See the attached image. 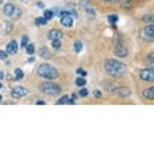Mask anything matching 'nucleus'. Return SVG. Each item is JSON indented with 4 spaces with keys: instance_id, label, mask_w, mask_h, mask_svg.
Here are the masks:
<instances>
[{
    "instance_id": "obj_11",
    "label": "nucleus",
    "mask_w": 154,
    "mask_h": 154,
    "mask_svg": "<svg viewBox=\"0 0 154 154\" xmlns=\"http://www.w3.org/2000/svg\"><path fill=\"white\" fill-rule=\"evenodd\" d=\"M114 93L119 97H129L130 95V90L125 88V87H121V88H114Z\"/></svg>"
},
{
    "instance_id": "obj_19",
    "label": "nucleus",
    "mask_w": 154,
    "mask_h": 154,
    "mask_svg": "<svg viewBox=\"0 0 154 154\" xmlns=\"http://www.w3.org/2000/svg\"><path fill=\"white\" fill-rule=\"evenodd\" d=\"M14 76H16L17 80H21V79L24 77V73H23V70L21 69H16L14 70Z\"/></svg>"
},
{
    "instance_id": "obj_1",
    "label": "nucleus",
    "mask_w": 154,
    "mask_h": 154,
    "mask_svg": "<svg viewBox=\"0 0 154 154\" xmlns=\"http://www.w3.org/2000/svg\"><path fill=\"white\" fill-rule=\"evenodd\" d=\"M105 70L106 73L112 77H119L126 72V66L123 63L118 60H114V59H108L105 62Z\"/></svg>"
},
{
    "instance_id": "obj_14",
    "label": "nucleus",
    "mask_w": 154,
    "mask_h": 154,
    "mask_svg": "<svg viewBox=\"0 0 154 154\" xmlns=\"http://www.w3.org/2000/svg\"><path fill=\"white\" fill-rule=\"evenodd\" d=\"M14 8H16V6H14V4H11V3H7V4H6V6H4L3 11H4V14H6V16H11V14H13V11H14Z\"/></svg>"
},
{
    "instance_id": "obj_38",
    "label": "nucleus",
    "mask_w": 154,
    "mask_h": 154,
    "mask_svg": "<svg viewBox=\"0 0 154 154\" xmlns=\"http://www.w3.org/2000/svg\"><path fill=\"white\" fill-rule=\"evenodd\" d=\"M0 4H2V0H0Z\"/></svg>"
},
{
    "instance_id": "obj_32",
    "label": "nucleus",
    "mask_w": 154,
    "mask_h": 154,
    "mask_svg": "<svg viewBox=\"0 0 154 154\" xmlns=\"http://www.w3.org/2000/svg\"><path fill=\"white\" fill-rule=\"evenodd\" d=\"M87 11L90 13V16H94V10H91L90 7H87Z\"/></svg>"
},
{
    "instance_id": "obj_26",
    "label": "nucleus",
    "mask_w": 154,
    "mask_h": 154,
    "mask_svg": "<svg viewBox=\"0 0 154 154\" xmlns=\"http://www.w3.org/2000/svg\"><path fill=\"white\" fill-rule=\"evenodd\" d=\"M79 95H80V97H87V95H88V91L85 88H81L80 91H79Z\"/></svg>"
},
{
    "instance_id": "obj_10",
    "label": "nucleus",
    "mask_w": 154,
    "mask_h": 154,
    "mask_svg": "<svg viewBox=\"0 0 154 154\" xmlns=\"http://www.w3.org/2000/svg\"><path fill=\"white\" fill-rule=\"evenodd\" d=\"M74 95L73 97H69V95H63V97L62 98H59V100H57V105H63V104H74Z\"/></svg>"
},
{
    "instance_id": "obj_29",
    "label": "nucleus",
    "mask_w": 154,
    "mask_h": 154,
    "mask_svg": "<svg viewBox=\"0 0 154 154\" xmlns=\"http://www.w3.org/2000/svg\"><path fill=\"white\" fill-rule=\"evenodd\" d=\"M143 20H144V21H150V23H153V16H151V14H149V16H144V17H143Z\"/></svg>"
},
{
    "instance_id": "obj_25",
    "label": "nucleus",
    "mask_w": 154,
    "mask_h": 154,
    "mask_svg": "<svg viewBox=\"0 0 154 154\" xmlns=\"http://www.w3.org/2000/svg\"><path fill=\"white\" fill-rule=\"evenodd\" d=\"M108 20H109V23L112 25H115V24H116V21H118V17L116 16H109V17H108Z\"/></svg>"
},
{
    "instance_id": "obj_3",
    "label": "nucleus",
    "mask_w": 154,
    "mask_h": 154,
    "mask_svg": "<svg viewBox=\"0 0 154 154\" xmlns=\"http://www.w3.org/2000/svg\"><path fill=\"white\" fill-rule=\"evenodd\" d=\"M41 91L45 94H49V95H56V94L60 93V87L55 83H51V81H45L41 84Z\"/></svg>"
},
{
    "instance_id": "obj_5",
    "label": "nucleus",
    "mask_w": 154,
    "mask_h": 154,
    "mask_svg": "<svg viewBox=\"0 0 154 154\" xmlns=\"http://www.w3.org/2000/svg\"><path fill=\"white\" fill-rule=\"evenodd\" d=\"M142 37L146 41H153L154 39V25L153 23H150L149 25H146L142 31Z\"/></svg>"
},
{
    "instance_id": "obj_31",
    "label": "nucleus",
    "mask_w": 154,
    "mask_h": 154,
    "mask_svg": "<svg viewBox=\"0 0 154 154\" xmlns=\"http://www.w3.org/2000/svg\"><path fill=\"white\" fill-rule=\"evenodd\" d=\"M77 73L80 74V76H83V77L87 74V73H85V70H83V69H77Z\"/></svg>"
},
{
    "instance_id": "obj_21",
    "label": "nucleus",
    "mask_w": 154,
    "mask_h": 154,
    "mask_svg": "<svg viewBox=\"0 0 154 154\" xmlns=\"http://www.w3.org/2000/svg\"><path fill=\"white\" fill-rule=\"evenodd\" d=\"M81 49H83V44H81L80 41H76L74 42V51L76 52H81Z\"/></svg>"
},
{
    "instance_id": "obj_36",
    "label": "nucleus",
    "mask_w": 154,
    "mask_h": 154,
    "mask_svg": "<svg viewBox=\"0 0 154 154\" xmlns=\"http://www.w3.org/2000/svg\"><path fill=\"white\" fill-rule=\"evenodd\" d=\"M0 101H2V95H0Z\"/></svg>"
},
{
    "instance_id": "obj_18",
    "label": "nucleus",
    "mask_w": 154,
    "mask_h": 154,
    "mask_svg": "<svg viewBox=\"0 0 154 154\" xmlns=\"http://www.w3.org/2000/svg\"><path fill=\"white\" fill-rule=\"evenodd\" d=\"M52 46L55 51H59L62 48V44H60V39H53L52 41Z\"/></svg>"
},
{
    "instance_id": "obj_12",
    "label": "nucleus",
    "mask_w": 154,
    "mask_h": 154,
    "mask_svg": "<svg viewBox=\"0 0 154 154\" xmlns=\"http://www.w3.org/2000/svg\"><path fill=\"white\" fill-rule=\"evenodd\" d=\"M17 51H18V44H17L16 41H11V42L7 45V52L8 53H17Z\"/></svg>"
},
{
    "instance_id": "obj_22",
    "label": "nucleus",
    "mask_w": 154,
    "mask_h": 154,
    "mask_svg": "<svg viewBox=\"0 0 154 154\" xmlns=\"http://www.w3.org/2000/svg\"><path fill=\"white\" fill-rule=\"evenodd\" d=\"M35 24L37 25H45L46 24V20H45L44 17H38L37 20H35Z\"/></svg>"
},
{
    "instance_id": "obj_20",
    "label": "nucleus",
    "mask_w": 154,
    "mask_h": 154,
    "mask_svg": "<svg viewBox=\"0 0 154 154\" xmlns=\"http://www.w3.org/2000/svg\"><path fill=\"white\" fill-rule=\"evenodd\" d=\"M52 17H53V11H51V10H46V11L44 13V18L46 21H49L51 18H52Z\"/></svg>"
},
{
    "instance_id": "obj_9",
    "label": "nucleus",
    "mask_w": 154,
    "mask_h": 154,
    "mask_svg": "<svg viewBox=\"0 0 154 154\" xmlns=\"http://www.w3.org/2000/svg\"><path fill=\"white\" fill-rule=\"evenodd\" d=\"M60 24L63 25V27H67V28H70V27L73 25V18L70 17V14L60 17Z\"/></svg>"
},
{
    "instance_id": "obj_4",
    "label": "nucleus",
    "mask_w": 154,
    "mask_h": 154,
    "mask_svg": "<svg viewBox=\"0 0 154 154\" xmlns=\"http://www.w3.org/2000/svg\"><path fill=\"white\" fill-rule=\"evenodd\" d=\"M114 52H115V56H118V57H126L128 56V48L122 44L121 39H118L116 42H115Z\"/></svg>"
},
{
    "instance_id": "obj_34",
    "label": "nucleus",
    "mask_w": 154,
    "mask_h": 154,
    "mask_svg": "<svg viewBox=\"0 0 154 154\" xmlns=\"http://www.w3.org/2000/svg\"><path fill=\"white\" fill-rule=\"evenodd\" d=\"M3 79H4V73L3 72H0V80H3Z\"/></svg>"
},
{
    "instance_id": "obj_16",
    "label": "nucleus",
    "mask_w": 154,
    "mask_h": 154,
    "mask_svg": "<svg viewBox=\"0 0 154 154\" xmlns=\"http://www.w3.org/2000/svg\"><path fill=\"white\" fill-rule=\"evenodd\" d=\"M39 56L42 57V59H49V57H51V52H49L46 48H41L39 49Z\"/></svg>"
},
{
    "instance_id": "obj_15",
    "label": "nucleus",
    "mask_w": 154,
    "mask_h": 154,
    "mask_svg": "<svg viewBox=\"0 0 154 154\" xmlns=\"http://www.w3.org/2000/svg\"><path fill=\"white\" fill-rule=\"evenodd\" d=\"M144 98H147V100H150V101H153L154 100V88L153 87H150V88H146L144 90Z\"/></svg>"
},
{
    "instance_id": "obj_24",
    "label": "nucleus",
    "mask_w": 154,
    "mask_h": 154,
    "mask_svg": "<svg viewBox=\"0 0 154 154\" xmlns=\"http://www.w3.org/2000/svg\"><path fill=\"white\" fill-rule=\"evenodd\" d=\"M25 48H27V53H29V55H32V53L35 52V48H34V45H27Z\"/></svg>"
},
{
    "instance_id": "obj_17",
    "label": "nucleus",
    "mask_w": 154,
    "mask_h": 154,
    "mask_svg": "<svg viewBox=\"0 0 154 154\" xmlns=\"http://www.w3.org/2000/svg\"><path fill=\"white\" fill-rule=\"evenodd\" d=\"M21 13H23V11H21V8L20 7H16V8H14V11H13V14H11V17L14 18V20H17V18H20V17H21Z\"/></svg>"
},
{
    "instance_id": "obj_35",
    "label": "nucleus",
    "mask_w": 154,
    "mask_h": 154,
    "mask_svg": "<svg viewBox=\"0 0 154 154\" xmlns=\"http://www.w3.org/2000/svg\"><path fill=\"white\" fill-rule=\"evenodd\" d=\"M104 2H116V0H104Z\"/></svg>"
},
{
    "instance_id": "obj_8",
    "label": "nucleus",
    "mask_w": 154,
    "mask_h": 154,
    "mask_svg": "<svg viewBox=\"0 0 154 154\" xmlns=\"http://www.w3.org/2000/svg\"><path fill=\"white\" fill-rule=\"evenodd\" d=\"M63 37V32L62 31H59V29H51L48 32V38L51 41H53V39H60V38Z\"/></svg>"
},
{
    "instance_id": "obj_6",
    "label": "nucleus",
    "mask_w": 154,
    "mask_h": 154,
    "mask_svg": "<svg viewBox=\"0 0 154 154\" xmlns=\"http://www.w3.org/2000/svg\"><path fill=\"white\" fill-rule=\"evenodd\" d=\"M140 79H142L143 81H153L154 80L153 69H143V70H140Z\"/></svg>"
},
{
    "instance_id": "obj_37",
    "label": "nucleus",
    "mask_w": 154,
    "mask_h": 154,
    "mask_svg": "<svg viewBox=\"0 0 154 154\" xmlns=\"http://www.w3.org/2000/svg\"><path fill=\"white\" fill-rule=\"evenodd\" d=\"M0 88H2V83H0Z\"/></svg>"
},
{
    "instance_id": "obj_2",
    "label": "nucleus",
    "mask_w": 154,
    "mask_h": 154,
    "mask_svg": "<svg viewBox=\"0 0 154 154\" xmlns=\"http://www.w3.org/2000/svg\"><path fill=\"white\" fill-rule=\"evenodd\" d=\"M37 73L39 74L41 77H44L46 80H53L59 76V72H57L53 66L48 65V63H44V65H39L37 69Z\"/></svg>"
},
{
    "instance_id": "obj_23",
    "label": "nucleus",
    "mask_w": 154,
    "mask_h": 154,
    "mask_svg": "<svg viewBox=\"0 0 154 154\" xmlns=\"http://www.w3.org/2000/svg\"><path fill=\"white\" fill-rule=\"evenodd\" d=\"M85 83H87V81H85L84 79H83V77H79V79L76 80V84L79 85V87H83V85H84Z\"/></svg>"
},
{
    "instance_id": "obj_28",
    "label": "nucleus",
    "mask_w": 154,
    "mask_h": 154,
    "mask_svg": "<svg viewBox=\"0 0 154 154\" xmlns=\"http://www.w3.org/2000/svg\"><path fill=\"white\" fill-rule=\"evenodd\" d=\"M7 55H8V52L7 51H0V59H7Z\"/></svg>"
},
{
    "instance_id": "obj_27",
    "label": "nucleus",
    "mask_w": 154,
    "mask_h": 154,
    "mask_svg": "<svg viewBox=\"0 0 154 154\" xmlns=\"http://www.w3.org/2000/svg\"><path fill=\"white\" fill-rule=\"evenodd\" d=\"M27 45H28V37H27V35H24V37H23V42H21V46H23V48H25Z\"/></svg>"
},
{
    "instance_id": "obj_33",
    "label": "nucleus",
    "mask_w": 154,
    "mask_h": 154,
    "mask_svg": "<svg viewBox=\"0 0 154 154\" xmlns=\"http://www.w3.org/2000/svg\"><path fill=\"white\" fill-rule=\"evenodd\" d=\"M37 104H38V105H44V104H45V101H42V100H39V101H37Z\"/></svg>"
},
{
    "instance_id": "obj_13",
    "label": "nucleus",
    "mask_w": 154,
    "mask_h": 154,
    "mask_svg": "<svg viewBox=\"0 0 154 154\" xmlns=\"http://www.w3.org/2000/svg\"><path fill=\"white\" fill-rule=\"evenodd\" d=\"M133 6H134L133 0H121V7L125 8V10H130Z\"/></svg>"
},
{
    "instance_id": "obj_7",
    "label": "nucleus",
    "mask_w": 154,
    "mask_h": 154,
    "mask_svg": "<svg viewBox=\"0 0 154 154\" xmlns=\"http://www.w3.org/2000/svg\"><path fill=\"white\" fill-rule=\"evenodd\" d=\"M27 90L24 88V87H21V85H16L14 88L11 90V95L14 98H21V97H24V95H27Z\"/></svg>"
},
{
    "instance_id": "obj_30",
    "label": "nucleus",
    "mask_w": 154,
    "mask_h": 154,
    "mask_svg": "<svg viewBox=\"0 0 154 154\" xmlns=\"http://www.w3.org/2000/svg\"><path fill=\"white\" fill-rule=\"evenodd\" d=\"M94 95H95L97 98H101L102 97V94H101V91H100V90H95V91H94Z\"/></svg>"
}]
</instances>
